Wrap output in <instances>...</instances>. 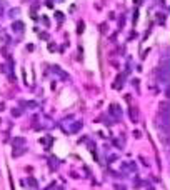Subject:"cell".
Returning a JSON list of instances; mask_svg holds the SVG:
<instances>
[{
	"mask_svg": "<svg viewBox=\"0 0 170 190\" xmlns=\"http://www.w3.org/2000/svg\"><path fill=\"white\" fill-rule=\"evenodd\" d=\"M14 27H15V30H17V32H22V27H23V25H22L20 22H17V23H15Z\"/></svg>",
	"mask_w": 170,
	"mask_h": 190,
	"instance_id": "obj_1",
	"label": "cell"
},
{
	"mask_svg": "<svg viewBox=\"0 0 170 190\" xmlns=\"http://www.w3.org/2000/svg\"><path fill=\"white\" fill-rule=\"evenodd\" d=\"M25 152V149H22V150H17V152H14V157H20L22 154Z\"/></svg>",
	"mask_w": 170,
	"mask_h": 190,
	"instance_id": "obj_2",
	"label": "cell"
},
{
	"mask_svg": "<svg viewBox=\"0 0 170 190\" xmlns=\"http://www.w3.org/2000/svg\"><path fill=\"white\" fill-rule=\"evenodd\" d=\"M57 190H63V189H57Z\"/></svg>",
	"mask_w": 170,
	"mask_h": 190,
	"instance_id": "obj_5",
	"label": "cell"
},
{
	"mask_svg": "<svg viewBox=\"0 0 170 190\" xmlns=\"http://www.w3.org/2000/svg\"><path fill=\"white\" fill-rule=\"evenodd\" d=\"M28 184H30L32 187H37V182H35L33 179H28Z\"/></svg>",
	"mask_w": 170,
	"mask_h": 190,
	"instance_id": "obj_3",
	"label": "cell"
},
{
	"mask_svg": "<svg viewBox=\"0 0 170 190\" xmlns=\"http://www.w3.org/2000/svg\"><path fill=\"white\" fill-rule=\"evenodd\" d=\"M78 32H83V22H80V23H78Z\"/></svg>",
	"mask_w": 170,
	"mask_h": 190,
	"instance_id": "obj_4",
	"label": "cell"
}]
</instances>
